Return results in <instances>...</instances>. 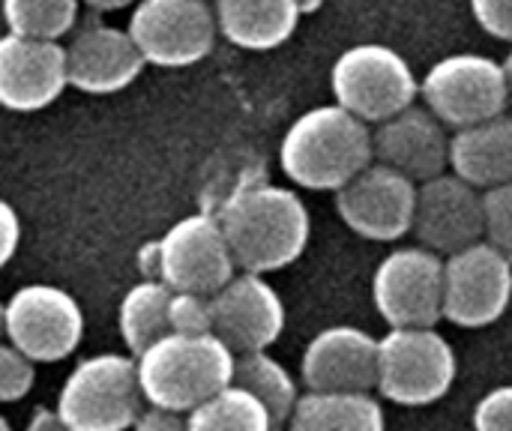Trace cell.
Listing matches in <instances>:
<instances>
[{"instance_id":"6da1fadb","label":"cell","mask_w":512,"mask_h":431,"mask_svg":"<svg viewBox=\"0 0 512 431\" xmlns=\"http://www.w3.org/2000/svg\"><path fill=\"white\" fill-rule=\"evenodd\" d=\"M234 261L246 273H276L294 264L309 243V210L297 192L252 180L216 213Z\"/></svg>"},{"instance_id":"7a4b0ae2","label":"cell","mask_w":512,"mask_h":431,"mask_svg":"<svg viewBox=\"0 0 512 431\" xmlns=\"http://www.w3.org/2000/svg\"><path fill=\"white\" fill-rule=\"evenodd\" d=\"M375 159V141L366 120L333 105L300 114L282 144L279 165L285 177L312 192H339Z\"/></svg>"},{"instance_id":"3957f363","label":"cell","mask_w":512,"mask_h":431,"mask_svg":"<svg viewBox=\"0 0 512 431\" xmlns=\"http://www.w3.org/2000/svg\"><path fill=\"white\" fill-rule=\"evenodd\" d=\"M234 366V351L216 333H171L138 357V378L153 408L183 414L231 387Z\"/></svg>"},{"instance_id":"277c9868","label":"cell","mask_w":512,"mask_h":431,"mask_svg":"<svg viewBox=\"0 0 512 431\" xmlns=\"http://www.w3.org/2000/svg\"><path fill=\"white\" fill-rule=\"evenodd\" d=\"M330 90L342 108L378 126L414 105L420 81L396 48L360 42L336 57L330 69Z\"/></svg>"},{"instance_id":"5b68a950","label":"cell","mask_w":512,"mask_h":431,"mask_svg":"<svg viewBox=\"0 0 512 431\" xmlns=\"http://www.w3.org/2000/svg\"><path fill=\"white\" fill-rule=\"evenodd\" d=\"M141 396L138 360L102 354L72 369L60 390L57 414L72 431H126L144 414Z\"/></svg>"},{"instance_id":"8992f818","label":"cell","mask_w":512,"mask_h":431,"mask_svg":"<svg viewBox=\"0 0 512 431\" xmlns=\"http://www.w3.org/2000/svg\"><path fill=\"white\" fill-rule=\"evenodd\" d=\"M426 108L450 129H465L507 114L510 87L504 63L486 54H450L438 60L420 81Z\"/></svg>"},{"instance_id":"52a82bcc","label":"cell","mask_w":512,"mask_h":431,"mask_svg":"<svg viewBox=\"0 0 512 431\" xmlns=\"http://www.w3.org/2000/svg\"><path fill=\"white\" fill-rule=\"evenodd\" d=\"M378 390L384 399L423 408L456 384V354L435 330H390L378 345Z\"/></svg>"},{"instance_id":"ba28073f","label":"cell","mask_w":512,"mask_h":431,"mask_svg":"<svg viewBox=\"0 0 512 431\" xmlns=\"http://www.w3.org/2000/svg\"><path fill=\"white\" fill-rule=\"evenodd\" d=\"M126 30L150 66L183 69L213 51L219 18L210 0H138Z\"/></svg>"},{"instance_id":"9c48e42d","label":"cell","mask_w":512,"mask_h":431,"mask_svg":"<svg viewBox=\"0 0 512 431\" xmlns=\"http://www.w3.org/2000/svg\"><path fill=\"white\" fill-rule=\"evenodd\" d=\"M372 297L393 330H435L444 318V261L426 246L396 249L378 264Z\"/></svg>"},{"instance_id":"30bf717a","label":"cell","mask_w":512,"mask_h":431,"mask_svg":"<svg viewBox=\"0 0 512 431\" xmlns=\"http://www.w3.org/2000/svg\"><path fill=\"white\" fill-rule=\"evenodd\" d=\"M3 327L9 345H15L33 363H60L78 348L84 315L63 288L24 285L6 300Z\"/></svg>"},{"instance_id":"8fae6325","label":"cell","mask_w":512,"mask_h":431,"mask_svg":"<svg viewBox=\"0 0 512 431\" xmlns=\"http://www.w3.org/2000/svg\"><path fill=\"white\" fill-rule=\"evenodd\" d=\"M512 300V261L480 240L444 261V318L456 327H489Z\"/></svg>"},{"instance_id":"7c38bea8","label":"cell","mask_w":512,"mask_h":431,"mask_svg":"<svg viewBox=\"0 0 512 431\" xmlns=\"http://www.w3.org/2000/svg\"><path fill=\"white\" fill-rule=\"evenodd\" d=\"M234 267L222 222L210 213L180 219L159 240V279L174 291L213 297L234 279Z\"/></svg>"},{"instance_id":"4fadbf2b","label":"cell","mask_w":512,"mask_h":431,"mask_svg":"<svg viewBox=\"0 0 512 431\" xmlns=\"http://www.w3.org/2000/svg\"><path fill=\"white\" fill-rule=\"evenodd\" d=\"M414 183L417 180H411L408 174L384 162H372L336 192V213L354 234L366 240H402L408 231H414L420 195V186Z\"/></svg>"},{"instance_id":"5bb4252c","label":"cell","mask_w":512,"mask_h":431,"mask_svg":"<svg viewBox=\"0 0 512 431\" xmlns=\"http://www.w3.org/2000/svg\"><path fill=\"white\" fill-rule=\"evenodd\" d=\"M414 234L426 249L438 255H456L480 243L486 237L483 192L459 174H441L426 180L417 195Z\"/></svg>"},{"instance_id":"9a60e30c","label":"cell","mask_w":512,"mask_h":431,"mask_svg":"<svg viewBox=\"0 0 512 431\" xmlns=\"http://www.w3.org/2000/svg\"><path fill=\"white\" fill-rule=\"evenodd\" d=\"M69 87V57L60 39L9 33L0 39V102L9 111H42Z\"/></svg>"},{"instance_id":"2e32d148","label":"cell","mask_w":512,"mask_h":431,"mask_svg":"<svg viewBox=\"0 0 512 431\" xmlns=\"http://www.w3.org/2000/svg\"><path fill=\"white\" fill-rule=\"evenodd\" d=\"M69 87L87 96H111L126 90L147 66L129 30L105 21H87L66 45Z\"/></svg>"},{"instance_id":"e0dca14e","label":"cell","mask_w":512,"mask_h":431,"mask_svg":"<svg viewBox=\"0 0 512 431\" xmlns=\"http://www.w3.org/2000/svg\"><path fill=\"white\" fill-rule=\"evenodd\" d=\"M285 327V306L279 294L258 276H234L213 294V333L234 354H258L270 348Z\"/></svg>"},{"instance_id":"ac0fdd59","label":"cell","mask_w":512,"mask_h":431,"mask_svg":"<svg viewBox=\"0 0 512 431\" xmlns=\"http://www.w3.org/2000/svg\"><path fill=\"white\" fill-rule=\"evenodd\" d=\"M378 345L357 327L321 330L303 351V384L312 393H369L381 378Z\"/></svg>"},{"instance_id":"d6986e66","label":"cell","mask_w":512,"mask_h":431,"mask_svg":"<svg viewBox=\"0 0 512 431\" xmlns=\"http://www.w3.org/2000/svg\"><path fill=\"white\" fill-rule=\"evenodd\" d=\"M447 123L429 108H405L402 114L378 123L372 132L375 159L408 174L411 180H432L450 168V138Z\"/></svg>"},{"instance_id":"ffe728a7","label":"cell","mask_w":512,"mask_h":431,"mask_svg":"<svg viewBox=\"0 0 512 431\" xmlns=\"http://www.w3.org/2000/svg\"><path fill=\"white\" fill-rule=\"evenodd\" d=\"M450 168L477 189H495L512 183V117L501 114L450 138Z\"/></svg>"},{"instance_id":"44dd1931","label":"cell","mask_w":512,"mask_h":431,"mask_svg":"<svg viewBox=\"0 0 512 431\" xmlns=\"http://www.w3.org/2000/svg\"><path fill=\"white\" fill-rule=\"evenodd\" d=\"M300 15V0H216L219 33L243 51H273L285 45Z\"/></svg>"},{"instance_id":"7402d4cb","label":"cell","mask_w":512,"mask_h":431,"mask_svg":"<svg viewBox=\"0 0 512 431\" xmlns=\"http://www.w3.org/2000/svg\"><path fill=\"white\" fill-rule=\"evenodd\" d=\"M291 431H384V408L369 393H306Z\"/></svg>"},{"instance_id":"603a6c76","label":"cell","mask_w":512,"mask_h":431,"mask_svg":"<svg viewBox=\"0 0 512 431\" xmlns=\"http://www.w3.org/2000/svg\"><path fill=\"white\" fill-rule=\"evenodd\" d=\"M171 300L174 288H168L162 279H144L123 297L117 321L120 336L135 357H141L159 339L171 336Z\"/></svg>"},{"instance_id":"cb8c5ba5","label":"cell","mask_w":512,"mask_h":431,"mask_svg":"<svg viewBox=\"0 0 512 431\" xmlns=\"http://www.w3.org/2000/svg\"><path fill=\"white\" fill-rule=\"evenodd\" d=\"M276 423L264 402L243 390L225 387L189 414V431H273Z\"/></svg>"},{"instance_id":"d4e9b609","label":"cell","mask_w":512,"mask_h":431,"mask_svg":"<svg viewBox=\"0 0 512 431\" xmlns=\"http://www.w3.org/2000/svg\"><path fill=\"white\" fill-rule=\"evenodd\" d=\"M234 384L249 390V393H255L264 402V408L270 411L276 426H282L294 414V408H297V384L264 351L240 354V360L234 366Z\"/></svg>"},{"instance_id":"484cf974","label":"cell","mask_w":512,"mask_h":431,"mask_svg":"<svg viewBox=\"0 0 512 431\" xmlns=\"http://www.w3.org/2000/svg\"><path fill=\"white\" fill-rule=\"evenodd\" d=\"M84 0H3L9 33L30 39H63L78 21Z\"/></svg>"},{"instance_id":"4316f807","label":"cell","mask_w":512,"mask_h":431,"mask_svg":"<svg viewBox=\"0 0 512 431\" xmlns=\"http://www.w3.org/2000/svg\"><path fill=\"white\" fill-rule=\"evenodd\" d=\"M171 333H183V336H207V333H213V297L174 291Z\"/></svg>"},{"instance_id":"83f0119b","label":"cell","mask_w":512,"mask_h":431,"mask_svg":"<svg viewBox=\"0 0 512 431\" xmlns=\"http://www.w3.org/2000/svg\"><path fill=\"white\" fill-rule=\"evenodd\" d=\"M486 201V240L512 261V183L483 192Z\"/></svg>"},{"instance_id":"f1b7e54d","label":"cell","mask_w":512,"mask_h":431,"mask_svg":"<svg viewBox=\"0 0 512 431\" xmlns=\"http://www.w3.org/2000/svg\"><path fill=\"white\" fill-rule=\"evenodd\" d=\"M33 360L24 357L15 345L0 348V399L3 402H18L30 393L33 387Z\"/></svg>"},{"instance_id":"f546056e","label":"cell","mask_w":512,"mask_h":431,"mask_svg":"<svg viewBox=\"0 0 512 431\" xmlns=\"http://www.w3.org/2000/svg\"><path fill=\"white\" fill-rule=\"evenodd\" d=\"M477 431H512V387L492 390L474 411Z\"/></svg>"},{"instance_id":"4dcf8cb0","label":"cell","mask_w":512,"mask_h":431,"mask_svg":"<svg viewBox=\"0 0 512 431\" xmlns=\"http://www.w3.org/2000/svg\"><path fill=\"white\" fill-rule=\"evenodd\" d=\"M471 15L489 36L512 42V0H471Z\"/></svg>"},{"instance_id":"1f68e13d","label":"cell","mask_w":512,"mask_h":431,"mask_svg":"<svg viewBox=\"0 0 512 431\" xmlns=\"http://www.w3.org/2000/svg\"><path fill=\"white\" fill-rule=\"evenodd\" d=\"M135 431H189V420H183L177 411L150 408L138 417Z\"/></svg>"},{"instance_id":"d6a6232c","label":"cell","mask_w":512,"mask_h":431,"mask_svg":"<svg viewBox=\"0 0 512 431\" xmlns=\"http://www.w3.org/2000/svg\"><path fill=\"white\" fill-rule=\"evenodd\" d=\"M0 219H3V249H0V261L9 264L15 249H18V240H21V228H18V216L12 210V204H0Z\"/></svg>"},{"instance_id":"836d02e7","label":"cell","mask_w":512,"mask_h":431,"mask_svg":"<svg viewBox=\"0 0 512 431\" xmlns=\"http://www.w3.org/2000/svg\"><path fill=\"white\" fill-rule=\"evenodd\" d=\"M24 431H72V429L63 423V417H60L57 411L39 408V411L33 414V420L27 423V429Z\"/></svg>"},{"instance_id":"e575fe53","label":"cell","mask_w":512,"mask_h":431,"mask_svg":"<svg viewBox=\"0 0 512 431\" xmlns=\"http://www.w3.org/2000/svg\"><path fill=\"white\" fill-rule=\"evenodd\" d=\"M138 261H141L138 267H141V273L147 279H159V240L150 243V246H144L141 255H138Z\"/></svg>"},{"instance_id":"d590c367","label":"cell","mask_w":512,"mask_h":431,"mask_svg":"<svg viewBox=\"0 0 512 431\" xmlns=\"http://www.w3.org/2000/svg\"><path fill=\"white\" fill-rule=\"evenodd\" d=\"M138 0H84V6L90 9H99V12H114V9H126V6H135Z\"/></svg>"},{"instance_id":"8d00e7d4","label":"cell","mask_w":512,"mask_h":431,"mask_svg":"<svg viewBox=\"0 0 512 431\" xmlns=\"http://www.w3.org/2000/svg\"><path fill=\"white\" fill-rule=\"evenodd\" d=\"M504 72H507V87H510V102H512V48H510V54H507V60H504Z\"/></svg>"},{"instance_id":"74e56055","label":"cell","mask_w":512,"mask_h":431,"mask_svg":"<svg viewBox=\"0 0 512 431\" xmlns=\"http://www.w3.org/2000/svg\"><path fill=\"white\" fill-rule=\"evenodd\" d=\"M321 0H300V6H303V12H309V9H315Z\"/></svg>"},{"instance_id":"f35d334b","label":"cell","mask_w":512,"mask_h":431,"mask_svg":"<svg viewBox=\"0 0 512 431\" xmlns=\"http://www.w3.org/2000/svg\"><path fill=\"white\" fill-rule=\"evenodd\" d=\"M0 431H12V429H9V423H6V420H0Z\"/></svg>"},{"instance_id":"ab89813d","label":"cell","mask_w":512,"mask_h":431,"mask_svg":"<svg viewBox=\"0 0 512 431\" xmlns=\"http://www.w3.org/2000/svg\"><path fill=\"white\" fill-rule=\"evenodd\" d=\"M273 431H282V429H279V426H276V429H273Z\"/></svg>"}]
</instances>
